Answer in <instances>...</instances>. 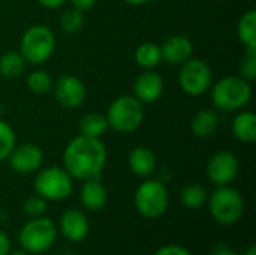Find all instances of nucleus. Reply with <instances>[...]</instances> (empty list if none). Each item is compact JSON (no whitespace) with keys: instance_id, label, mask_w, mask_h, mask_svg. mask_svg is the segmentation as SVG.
<instances>
[{"instance_id":"obj_1","label":"nucleus","mask_w":256,"mask_h":255,"mask_svg":"<svg viewBox=\"0 0 256 255\" xmlns=\"http://www.w3.org/2000/svg\"><path fill=\"white\" fill-rule=\"evenodd\" d=\"M106 149L100 138L78 134L63 150V168L72 179L88 180L100 177L106 165Z\"/></svg>"},{"instance_id":"obj_2","label":"nucleus","mask_w":256,"mask_h":255,"mask_svg":"<svg viewBox=\"0 0 256 255\" xmlns=\"http://www.w3.org/2000/svg\"><path fill=\"white\" fill-rule=\"evenodd\" d=\"M212 102L216 110L234 113L243 110L252 99L250 81L240 75H228L212 84Z\"/></svg>"},{"instance_id":"obj_3","label":"nucleus","mask_w":256,"mask_h":255,"mask_svg":"<svg viewBox=\"0 0 256 255\" xmlns=\"http://www.w3.org/2000/svg\"><path fill=\"white\" fill-rule=\"evenodd\" d=\"M144 104L134 95H123L116 98L105 114L108 126L116 132H135L144 122Z\"/></svg>"},{"instance_id":"obj_4","label":"nucleus","mask_w":256,"mask_h":255,"mask_svg":"<svg viewBox=\"0 0 256 255\" xmlns=\"http://www.w3.org/2000/svg\"><path fill=\"white\" fill-rule=\"evenodd\" d=\"M56 50V35L45 24L30 26L21 36L20 53L30 65L45 63Z\"/></svg>"},{"instance_id":"obj_5","label":"nucleus","mask_w":256,"mask_h":255,"mask_svg":"<svg viewBox=\"0 0 256 255\" xmlns=\"http://www.w3.org/2000/svg\"><path fill=\"white\" fill-rule=\"evenodd\" d=\"M207 201L213 219L220 225H234L243 216L244 200L242 194L231 185L218 186L210 194Z\"/></svg>"},{"instance_id":"obj_6","label":"nucleus","mask_w":256,"mask_h":255,"mask_svg":"<svg viewBox=\"0 0 256 255\" xmlns=\"http://www.w3.org/2000/svg\"><path fill=\"white\" fill-rule=\"evenodd\" d=\"M57 237V228L50 218L38 216L27 221L18 234L21 248L28 254H42L48 251Z\"/></svg>"},{"instance_id":"obj_7","label":"nucleus","mask_w":256,"mask_h":255,"mask_svg":"<svg viewBox=\"0 0 256 255\" xmlns=\"http://www.w3.org/2000/svg\"><path fill=\"white\" fill-rule=\"evenodd\" d=\"M33 188L39 197L60 201L72 195L74 179L63 167H46L36 174Z\"/></svg>"},{"instance_id":"obj_8","label":"nucleus","mask_w":256,"mask_h":255,"mask_svg":"<svg viewBox=\"0 0 256 255\" xmlns=\"http://www.w3.org/2000/svg\"><path fill=\"white\" fill-rule=\"evenodd\" d=\"M135 207L136 210L148 219H156L162 216L170 204V195L166 186L154 179L144 180L135 191Z\"/></svg>"},{"instance_id":"obj_9","label":"nucleus","mask_w":256,"mask_h":255,"mask_svg":"<svg viewBox=\"0 0 256 255\" xmlns=\"http://www.w3.org/2000/svg\"><path fill=\"white\" fill-rule=\"evenodd\" d=\"M213 84L212 66L198 57H190L178 71V86L189 96H201L210 90Z\"/></svg>"},{"instance_id":"obj_10","label":"nucleus","mask_w":256,"mask_h":255,"mask_svg":"<svg viewBox=\"0 0 256 255\" xmlns=\"http://www.w3.org/2000/svg\"><path fill=\"white\" fill-rule=\"evenodd\" d=\"M240 171V164L237 156L230 150H220L212 155L207 162L206 174L208 180L216 186L231 185Z\"/></svg>"},{"instance_id":"obj_11","label":"nucleus","mask_w":256,"mask_h":255,"mask_svg":"<svg viewBox=\"0 0 256 255\" xmlns=\"http://www.w3.org/2000/svg\"><path fill=\"white\" fill-rule=\"evenodd\" d=\"M54 98L60 107L66 110H75L81 107L87 98V87L75 75H62L52 84Z\"/></svg>"},{"instance_id":"obj_12","label":"nucleus","mask_w":256,"mask_h":255,"mask_svg":"<svg viewBox=\"0 0 256 255\" xmlns=\"http://www.w3.org/2000/svg\"><path fill=\"white\" fill-rule=\"evenodd\" d=\"M6 161L15 173L30 174L40 168L44 162V152L34 143H22L12 149Z\"/></svg>"},{"instance_id":"obj_13","label":"nucleus","mask_w":256,"mask_h":255,"mask_svg":"<svg viewBox=\"0 0 256 255\" xmlns=\"http://www.w3.org/2000/svg\"><path fill=\"white\" fill-rule=\"evenodd\" d=\"M134 96L142 104H153L164 95L165 83L159 72L144 69L134 81Z\"/></svg>"},{"instance_id":"obj_14","label":"nucleus","mask_w":256,"mask_h":255,"mask_svg":"<svg viewBox=\"0 0 256 255\" xmlns=\"http://www.w3.org/2000/svg\"><path fill=\"white\" fill-rule=\"evenodd\" d=\"M162 60L168 65H183L194 54V44L184 35H172L160 45Z\"/></svg>"},{"instance_id":"obj_15","label":"nucleus","mask_w":256,"mask_h":255,"mask_svg":"<svg viewBox=\"0 0 256 255\" xmlns=\"http://www.w3.org/2000/svg\"><path fill=\"white\" fill-rule=\"evenodd\" d=\"M60 231L70 242H82L90 230L88 218L84 212L69 209L60 216Z\"/></svg>"},{"instance_id":"obj_16","label":"nucleus","mask_w":256,"mask_h":255,"mask_svg":"<svg viewBox=\"0 0 256 255\" xmlns=\"http://www.w3.org/2000/svg\"><path fill=\"white\" fill-rule=\"evenodd\" d=\"M80 200H81V204L87 210L98 212L105 207L108 201V191L99 177L88 179V180H84L80 189Z\"/></svg>"},{"instance_id":"obj_17","label":"nucleus","mask_w":256,"mask_h":255,"mask_svg":"<svg viewBox=\"0 0 256 255\" xmlns=\"http://www.w3.org/2000/svg\"><path fill=\"white\" fill-rule=\"evenodd\" d=\"M156 155L152 149L146 146H136L130 150L128 156V165L130 171L138 177H148L156 170Z\"/></svg>"},{"instance_id":"obj_18","label":"nucleus","mask_w":256,"mask_h":255,"mask_svg":"<svg viewBox=\"0 0 256 255\" xmlns=\"http://www.w3.org/2000/svg\"><path fill=\"white\" fill-rule=\"evenodd\" d=\"M219 128V116L212 108L198 110L190 119V132L196 138H210L216 134Z\"/></svg>"},{"instance_id":"obj_19","label":"nucleus","mask_w":256,"mask_h":255,"mask_svg":"<svg viewBox=\"0 0 256 255\" xmlns=\"http://www.w3.org/2000/svg\"><path fill=\"white\" fill-rule=\"evenodd\" d=\"M232 135L242 143H254L256 140V114L252 111H238L231 125Z\"/></svg>"},{"instance_id":"obj_20","label":"nucleus","mask_w":256,"mask_h":255,"mask_svg":"<svg viewBox=\"0 0 256 255\" xmlns=\"http://www.w3.org/2000/svg\"><path fill=\"white\" fill-rule=\"evenodd\" d=\"M237 36L246 50H256V11H246L237 23Z\"/></svg>"},{"instance_id":"obj_21","label":"nucleus","mask_w":256,"mask_h":255,"mask_svg":"<svg viewBox=\"0 0 256 255\" xmlns=\"http://www.w3.org/2000/svg\"><path fill=\"white\" fill-rule=\"evenodd\" d=\"M80 134L92 138H102L105 132L110 129L106 117L100 113H88L81 117L78 125Z\"/></svg>"},{"instance_id":"obj_22","label":"nucleus","mask_w":256,"mask_h":255,"mask_svg":"<svg viewBox=\"0 0 256 255\" xmlns=\"http://www.w3.org/2000/svg\"><path fill=\"white\" fill-rule=\"evenodd\" d=\"M135 62L142 69H154L162 62L160 45L154 42H142L135 50Z\"/></svg>"},{"instance_id":"obj_23","label":"nucleus","mask_w":256,"mask_h":255,"mask_svg":"<svg viewBox=\"0 0 256 255\" xmlns=\"http://www.w3.org/2000/svg\"><path fill=\"white\" fill-rule=\"evenodd\" d=\"M208 200V192L201 183H188L180 191V201L188 209H200Z\"/></svg>"},{"instance_id":"obj_24","label":"nucleus","mask_w":256,"mask_h":255,"mask_svg":"<svg viewBox=\"0 0 256 255\" xmlns=\"http://www.w3.org/2000/svg\"><path fill=\"white\" fill-rule=\"evenodd\" d=\"M27 62L20 51H8L0 56V75L3 78H16L26 69Z\"/></svg>"},{"instance_id":"obj_25","label":"nucleus","mask_w":256,"mask_h":255,"mask_svg":"<svg viewBox=\"0 0 256 255\" xmlns=\"http://www.w3.org/2000/svg\"><path fill=\"white\" fill-rule=\"evenodd\" d=\"M27 89L34 93V95H45L50 90H52V78L51 75L44 71V69H36L33 72L28 74L27 80H26Z\"/></svg>"},{"instance_id":"obj_26","label":"nucleus","mask_w":256,"mask_h":255,"mask_svg":"<svg viewBox=\"0 0 256 255\" xmlns=\"http://www.w3.org/2000/svg\"><path fill=\"white\" fill-rule=\"evenodd\" d=\"M86 24V17L84 12L75 8L66 9L62 17H60V27L64 33L68 35H74L76 32H80Z\"/></svg>"},{"instance_id":"obj_27","label":"nucleus","mask_w":256,"mask_h":255,"mask_svg":"<svg viewBox=\"0 0 256 255\" xmlns=\"http://www.w3.org/2000/svg\"><path fill=\"white\" fill-rule=\"evenodd\" d=\"M15 146H16V135L14 128L3 119H0V161L8 159L9 153Z\"/></svg>"},{"instance_id":"obj_28","label":"nucleus","mask_w":256,"mask_h":255,"mask_svg":"<svg viewBox=\"0 0 256 255\" xmlns=\"http://www.w3.org/2000/svg\"><path fill=\"white\" fill-rule=\"evenodd\" d=\"M240 77L248 81H254L256 78V50H246L242 62H240Z\"/></svg>"},{"instance_id":"obj_29","label":"nucleus","mask_w":256,"mask_h":255,"mask_svg":"<svg viewBox=\"0 0 256 255\" xmlns=\"http://www.w3.org/2000/svg\"><path fill=\"white\" fill-rule=\"evenodd\" d=\"M22 210L30 218L44 216V213L46 212V200L39 197V195L38 197H30L28 200L24 201Z\"/></svg>"},{"instance_id":"obj_30","label":"nucleus","mask_w":256,"mask_h":255,"mask_svg":"<svg viewBox=\"0 0 256 255\" xmlns=\"http://www.w3.org/2000/svg\"><path fill=\"white\" fill-rule=\"evenodd\" d=\"M153 255H192L186 248L180 245H166L160 249H158Z\"/></svg>"},{"instance_id":"obj_31","label":"nucleus","mask_w":256,"mask_h":255,"mask_svg":"<svg viewBox=\"0 0 256 255\" xmlns=\"http://www.w3.org/2000/svg\"><path fill=\"white\" fill-rule=\"evenodd\" d=\"M69 2H70L72 8L80 9L82 12H87V11L93 9V6L96 5L98 0H69Z\"/></svg>"},{"instance_id":"obj_32","label":"nucleus","mask_w":256,"mask_h":255,"mask_svg":"<svg viewBox=\"0 0 256 255\" xmlns=\"http://www.w3.org/2000/svg\"><path fill=\"white\" fill-rule=\"evenodd\" d=\"M10 252V240L4 231H0V255H9Z\"/></svg>"},{"instance_id":"obj_33","label":"nucleus","mask_w":256,"mask_h":255,"mask_svg":"<svg viewBox=\"0 0 256 255\" xmlns=\"http://www.w3.org/2000/svg\"><path fill=\"white\" fill-rule=\"evenodd\" d=\"M45 9H58L64 5L66 0H36Z\"/></svg>"},{"instance_id":"obj_34","label":"nucleus","mask_w":256,"mask_h":255,"mask_svg":"<svg viewBox=\"0 0 256 255\" xmlns=\"http://www.w3.org/2000/svg\"><path fill=\"white\" fill-rule=\"evenodd\" d=\"M123 2L128 3V5H132V6H142V5L150 3L152 0H123Z\"/></svg>"},{"instance_id":"obj_35","label":"nucleus","mask_w":256,"mask_h":255,"mask_svg":"<svg viewBox=\"0 0 256 255\" xmlns=\"http://www.w3.org/2000/svg\"><path fill=\"white\" fill-rule=\"evenodd\" d=\"M244 255H256V246H255V245H250V246L248 248V251L244 252Z\"/></svg>"},{"instance_id":"obj_36","label":"nucleus","mask_w":256,"mask_h":255,"mask_svg":"<svg viewBox=\"0 0 256 255\" xmlns=\"http://www.w3.org/2000/svg\"><path fill=\"white\" fill-rule=\"evenodd\" d=\"M9 255H30L28 252H26L24 249H16L14 252H9Z\"/></svg>"},{"instance_id":"obj_37","label":"nucleus","mask_w":256,"mask_h":255,"mask_svg":"<svg viewBox=\"0 0 256 255\" xmlns=\"http://www.w3.org/2000/svg\"><path fill=\"white\" fill-rule=\"evenodd\" d=\"M216 255H238V254H236V252H232V251H230V249H224V251H219Z\"/></svg>"},{"instance_id":"obj_38","label":"nucleus","mask_w":256,"mask_h":255,"mask_svg":"<svg viewBox=\"0 0 256 255\" xmlns=\"http://www.w3.org/2000/svg\"><path fill=\"white\" fill-rule=\"evenodd\" d=\"M2 114H3V104L0 102V119H2Z\"/></svg>"}]
</instances>
